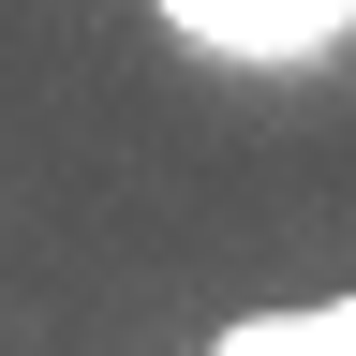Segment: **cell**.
<instances>
[{
	"label": "cell",
	"instance_id": "6da1fadb",
	"mask_svg": "<svg viewBox=\"0 0 356 356\" xmlns=\"http://www.w3.org/2000/svg\"><path fill=\"white\" fill-rule=\"evenodd\" d=\"M149 15L222 74H327L356 44V0H149Z\"/></svg>",
	"mask_w": 356,
	"mask_h": 356
},
{
	"label": "cell",
	"instance_id": "7a4b0ae2",
	"mask_svg": "<svg viewBox=\"0 0 356 356\" xmlns=\"http://www.w3.org/2000/svg\"><path fill=\"white\" fill-rule=\"evenodd\" d=\"M222 356H356V297H297V312H238Z\"/></svg>",
	"mask_w": 356,
	"mask_h": 356
}]
</instances>
